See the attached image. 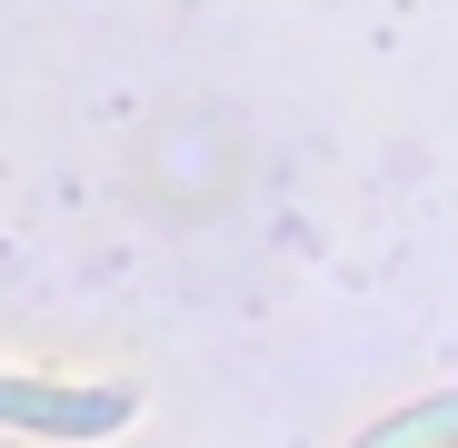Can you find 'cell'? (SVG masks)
I'll use <instances>...</instances> for the list:
<instances>
[{
  "label": "cell",
  "mask_w": 458,
  "mask_h": 448,
  "mask_svg": "<svg viewBox=\"0 0 458 448\" xmlns=\"http://www.w3.org/2000/svg\"><path fill=\"white\" fill-rule=\"evenodd\" d=\"M130 418L120 389H40V379H0V428H30V438H110Z\"/></svg>",
  "instance_id": "1"
},
{
  "label": "cell",
  "mask_w": 458,
  "mask_h": 448,
  "mask_svg": "<svg viewBox=\"0 0 458 448\" xmlns=\"http://www.w3.org/2000/svg\"><path fill=\"white\" fill-rule=\"evenodd\" d=\"M369 448H458V399H448V409H419V418H399L389 438H369Z\"/></svg>",
  "instance_id": "2"
}]
</instances>
